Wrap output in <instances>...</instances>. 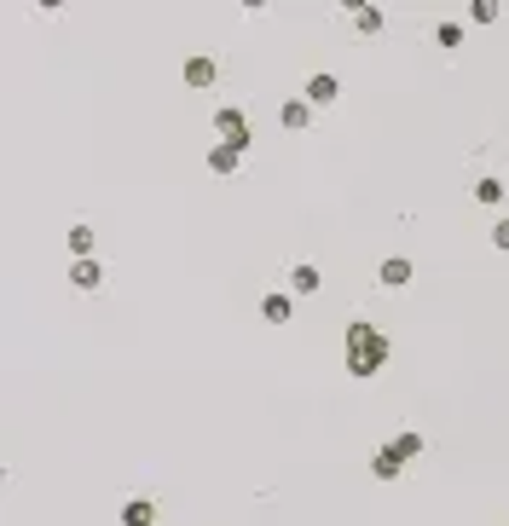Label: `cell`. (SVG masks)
I'll use <instances>...</instances> for the list:
<instances>
[{
	"instance_id": "1",
	"label": "cell",
	"mask_w": 509,
	"mask_h": 526,
	"mask_svg": "<svg viewBox=\"0 0 509 526\" xmlns=\"http://www.w3.org/2000/svg\"><path fill=\"white\" fill-rule=\"evenodd\" d=\"M382 359H388V341H382L370 324H353V330H348V370H353V376H376Z\"/></svg>"
},
{
	"instance_id": "2",
	"label": "cell",
	"mask_w": 509,
	"mask_h": 526,
	"mask_svg": "<svg viewBox=\"0 0 509 526\" xmlns=\"http://www.w3.org/2000/svg\"><path fill=\"white\" fill-rule=\"evenodd\" d=\"M215 127L226 134V145H232V151H243V145H249V127H243V116H237V110H220V116H215Z\"/></svg>"
},
{
	"instance_id": "3",
	"label": "cell",
	"mask_w": 509,
	"mask_h": 526,
	"mask_svg": "<svg viewBox=\"0 0 509 526\" xmlns=\"http://www.w3.org/2000/svg\"><path fill=\"white\" fill-rule=\"evenodd\" d=\"M382 284H388V289H400V284H411V260H382Z\"/></svg>"
},
{
	"instance_id": "4",
	"label": "cell",
	"mask_w": 509,
	"mask_h": 526,
	"mask_svg": "<svg viewBox=\"0 0 509 526\" xmlns=\"http://www.w3.org/2000/svg\"><path fill=\"white\" fill-rule=\"evenodd\" d=\"M307 99H313V104H330V99H336V75H313V81H307Z\"/></svg>"
},
{
	"instance_id": "5",
	"label": "cell",
	"mask_w": 509,
	"mask_h": 526,
	"mask_svg": "<svg viewBox=\"0 0 509 526\" xmlns=\"http://www.w3.org/2000/svg\"><path fill=\"white\" fill-rule=\"evenodd\" d=\"M70 284H75V289H99V267H93V260H75Z\"/></svg>"
},
{
	"instance_id": "6",
	"label": "cell",
	"mask_w": 509,
	"mask_h": 526,
	"mask_svg": "<svg viewBox=\"0 0 509 526\" xmlns=\"http://www.w3.org/2000/svg\"><path fill=\"white\" fill-rule=\"evenodd\" d=\"M289 284H295V295H313V289H318V267H295Z\"/></svg>"
},
{
	"instance_id": "7",
	"label": "cell",
	"mask_w": 509,
	"mask_h": 526,
	"mask_svg": "<svg viewBox=\"0 0 509 526\" xmlns=\"http://www.w3.org/2000/svg\"><path fill=\"white\" fill-rule=\"evenodd\" d=\"M151 520H156L151 503H127V509H122V526H151Z\"/></svg>"
},
{
	"instance_id": "8",
	"label": "cell",
	"mask_w": 509,
	"mask_h": 526,
	"mask_svg": "<svg viewBox=\"0 0 509 526\" xmlns=\"http://www.w3.org/2000/svg\"><path fill=\"white\" fill-rule=\"evenodd\" d=\"M186 81H191V87H208V81H215V64H208V58H191V64H186Z\"/></svg>"
},
{
	"instance_id": "9",
	"label": "cell",
	"mask_w": 509,
	"mask_h": 526,
	"mask_svg": "<svg viewBox=\"0 0 509 526\" xmlns=\"http://www.w3.org/2000/svg\"><path fill=\"white\" fill-rule=\"evenodd\" d=\"M237 156H243V151L220 145V151H208V168H215V173H232V168H237Z\"/></svg>"
},
{
	"instance_id": "10",
	"label": "cell",
	"mask_w": 509,
	"mask_h": 526,
	"mask_svg": "<svg viewBox=\"0 0 509 526\" xmlns=\"http://www.w3.org/2000/svg\"><path fill=\"white\" fill-rule=\"evenodd\" d=\"M261 313H267L272 324H284V318H289V295H267V301H261Z\"/></svg>"
},
{
	"instance_id": "11",
	"label": "cell",
	"mask_w": 509,
	"mask_h": 526,
	"mask_svg": "<svg viewBox=\"0 0 509 526\" xmlns=\"http://www.w3.org/2000/svg\"><path fill=\"white\" fill-rule=\"evenodd\" d=\"M388 451H394V457H400V463H405V457H417V451H422V440H417V434H400V440H394V446H388Z\"/></svg>"
},
{
	"instance_id": "12",
	"label": "cell",
	"mask_w": 509,
	"mask_h": 526,
	"mask_svg": "<svg viewBox=\"0 0 509 526\" xmlns=\"http://www.w3.org/2000/svg\"><path fill=\"white\" fill-rule=\"evenodd\" d=\"M70 249H75L81 260H93V254H87V249H93V232H87V226H75V232H70Z\"/></svg>"
},
{
	"instance_id": "13",
	"label": "cell",
	"mask_w": 509,
	"mask_h": 526,
	"mask_svg": "<svg viewBox=\"0 0 509 526\" xmlns=\"http://www.w3.org/2000/svg\"><path fill=\"white\" fill-rule=\"evenodd\" d=\"M353 23H359V35H370V29H382V12H376V6H365Z\"/></svg>"
},
{
	"instance_id": "14",
	"label": "cell",
	"mask_w": 509,
	"mask_h": 526,
	"mask_svg": "<svg viewBox=\"0 0 509 526\" xmlns=\"http://www.w3.org/2000/svg\"><path fill=\"white\" fill-rule=\"evenodd\" d=\"M376 474H382V480H394V474H400V457H394V451H382V457H376Z\"/></svg>"
},
{
	"instance_id": "15",
	"label": "cell",
	"mask_w": 509,
	"mask_h": 526,
	"mask_svg": "<svg viewBox=\"0 0 509 526\" xmlns=\"http://www.w3.org/2000/svg\"><path fill=\"white\" fill-rule=\"evenodd\" d=\"M434 35H440V47H463V29H457V23H440Z\"/></svg>"
},
{
	"instance_id": "16",
	"label": "cell",
	"mask_w": 509,
	"mask_h": 526,
	"mask_svg": "<svg viewBox=\"0 0 509 526\" xmlns=\"http://www.w3.org/2000/svg\"><path fill=\"white\" fill-rule=\"evenodd\" d=\"M284 127H307V104H284Z\"/></svg>"
},
{
	"instance_id": "17",
	"label": "cell",
	"mask_w": 509,
	"mask_h": 526,
	"mask_svg": "<svg viewBox=\"0 0 509 526\" xmlns=\"http://www.w3.org/2000/svg\"><path fill=\"white\" fill-rule=\"evenodd\" d=\"M475 197H481V203H498V197H503V186H498V180H481V186H475Z\"/></svg>"
},
{
	"instance_id": "18",
	"label": "cell",
	"mask_w": 509,
	"mask_h": 526,
	"mask_svg": "<svg viewBox=\"0 0 509 526\" xmlns=\"http://www.w3.org/2000/svg\"><path fill=\"white\" fill-rule=\"evenodd\" d=\"M492 243H498V249H509V220H498V226H492Z\"/></svg>"
}]
</instances>
